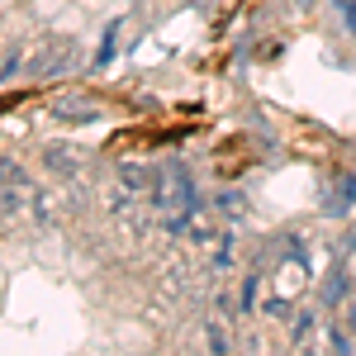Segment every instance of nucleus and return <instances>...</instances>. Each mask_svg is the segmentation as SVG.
Listing matches in <instances>:
<instances>
[{
    "label": "nucleus",
    "mask_w": 356,
    "mask_h": 356,
    "mask_svg": "<svg viewBox=\"0 0 356 356\" xmlns=\"http://www.w3.org/2000/svg\"><path fill=\"white\" fill-rule=\"evenodd\" d=\"M152 195H157V209L166 214V223L176 228V223L186 219L191 209H200V195H195V181L186 176V166H166L162 176H157V186H152Z\"/></svg>",
    "instance_id": "f257e3e1"
},
{
    "label": "nucleus",
    "mask_w": 356,
    "mask_h": 356,
    "mask_svg": "<svg viewBox=\"0 0 356 356\" xmlns=\"http://www.w3.org/2000/svg\"><path fill=\"white\" fill-rule=\"evenodd\" d=\"M72 67V38H48V43H38V53L29 62V72L43 81V76H62Z\"/></svg>",
    "instance_id": "f03ea898"
},
{
    "label": "nucleus",
    "mask_w": 356,
    "mask_h": 356,
    "mask_svg": "<svg viewBox=\"0 0 356 356\" xmlns=\"http://www.w3.org/2000/svg\"><path fill=\"white\" fill-rule=\"evenodd\" d=\"M53 119L57 124H95L100 105H90V100H53Z\"/></svg>",
    "instance_id": "7ed1b4c3"
},
{
    "label": "nucleus",
    "mask_w": 356,
    "mask_h": 356,
    "mask_svg": "<svg viewBox=\"0 0 356 356\" xmlns=\"http://www.w3.org/2000/svg\"><path fill=\"white\" fill-rule=\"evenodd\" d=\"M119 186H124V191H129V200H134V195L152 191V186H157V176H152L143 162H119Z\"/></svg>",
    "instance_id": "20e7f679"
},
{
    "label": "nucleus",
    "mask_w": 356,
    "mask_h": 356,
    "mask_svg": "<svg viewBox=\"0 0 356 356\" xmlns=\"http://www.w3.org/2000/svg\"><path fill=\"white\" fill-rule=\"evenodd\" d=\"M43 162L53 166L57 176H72V171L81 166V162H76V147H48V152H43Z\"/></svg>",
    "instance_id": "39448f33"
},
{
    "label": "nucleus",
    "mask_w": 356,
    "mask_h": 356,
    "mask_svg": "<svg viewBox=\"0 0 356 356\" xmlns=\"http://www.w3.org/2000/svg\"><path fill=\"white\" fill-rule=\"evenodd\" d=\"M19 62H24V53H15V57H5V67H0V86L10 81L15 72H19Z\"/></svg>",
    "instance_id": "423d86ee"
},
{
    "label": "nucleus",
    "mask_w": 356,
    "mask_h": 356,
    "mask_svg": "<svg viewBox=\"0 0 356 356\" xmlns=\"http://www.w3.org/2000/svg\"><path fill=\"white\" fill-rule=\"evenodd\" d=\"M19 181H24V176H19L15 166H10V162H0V186H19Z\"/></svg>",
    "instance_id": "0eeeda50"
},
{
    "label": "nucleus",
    "mask_w": 356,
    "mask_h": 356,
    "mask_svg": "<svg viewBox=\"0 0 356 356\" xmlns=\"http://www.w3.org/2000/svg\"><path fill=\"white\" fill-rule=\"evenodd\" d=\"M114 38H119V24H110V33H105V48H100V62H110V57H114Z\"/></svg>",
    "instance_id": "6e6552de"
},
{
    "label": "nucleus",
    "mask_w": 356,
    "mask_h": 356,
    "mask_svg": "<svg viewBox=\"0 0 356 356\" xmlns=\"http://www.w3.org/2000/svg\"><path fill=\"white\" fill-rule=\"evenodd\" d=\"M337 5H342V19H347V29L356 33V0H337Z\"/></svg>",
    "instance_id": "1a4fd4ad"
},
{
    "label": "nucleus",
    "mask_w": 356,
    "mask_h": 356,
    "mask_svg": "<svg viewBox=\"0 0 356 356\" xmlns=\"http://www.w3.org/2000/svg\"><path fill=\"white\" fill-rule=\"evenodd\" d=\"M347 328H352V332H356V304H352V314H347Z\"/></svg>",
    "instance_id": "9d476101"
}]
</instances>
